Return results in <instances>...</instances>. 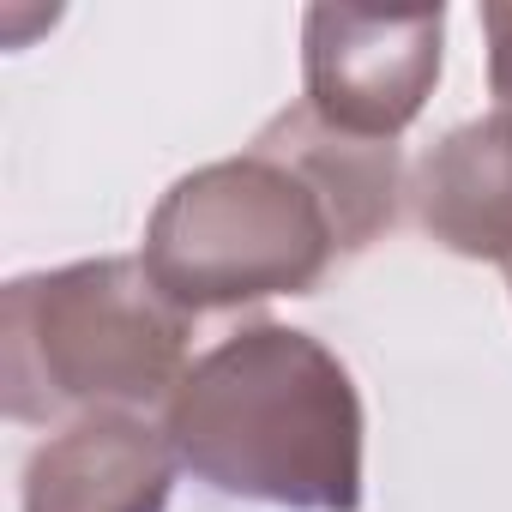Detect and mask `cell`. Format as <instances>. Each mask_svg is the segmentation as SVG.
<instances>
[{"mask_svg": "<svg viewBox=\"0 0 512 512\" xmlns=\"http://www.w3.org/2000/svg\"><path fill=\"white\" fill-rule=\"evenodd\" d=\"M482 37H488V91H494V109L512 115V7H482Z\"/></svg>", "mask_w": 512, "mask_h": 512, "instance_id": "obj_7", "label": "cell"}, {"mask_svg": "<svg viewBox=\"0 0 512 512\" xmlns=\"http://www.w3.org/2000/svg\"><path fill=\"white\" fill-rule=\"evenodd\" d=\"M175 446L133 410L55 428L25 464V512H163L175 494Z\"/></svg>", "mask_w": 512, "mask_h": 512, "instance_id": "obj_5", "label": "cell"}, {"mask_svg": "<svg viewBox=\"0 0 512 512\" xmlns=\"http://www.w3.org/2000/svg\"><path fill=\"white\" fill-rule=\"evenodd\" d=\"M446 7L374 13V7H308L302 19V85L308 115L344 139L398 145L440 85Z\"/></svg>", "mask_w": 512, "mask_h": 512, "instance_id": "obj_4", "label": "cell"}, {"mask_svg": "<svg viewBox=\"0 0 512 512\" xmlns=\"http://www.w3.org/2000/svg\"><path fill=\"white\" fill-rule=\"evenodd\" d=\"M163 434L211 494L362 512V392L314 332L260 320L211 344L169 392Z\"/></svg>", "mask_w": 512, "mask_h": 512, "instance_id": "obj_2", "label": "cell"}, {"mask_svg": "<svg viewBox=\"0 0 512 512\" xmlns=\"http://www.w3.org/2000/svg\"><path fill=\"white\" fill-rule=\"evenodd\" d=\"M398 145L344 139L302 109H284L241 157L181 175L151 223L139 266L193 320L272 296H308L332 266L392 223Z\"/></svg>", "mask_w": 512, "mask_h": 512, "instance_id": "obj_1", "label": "cell"}, {"mask_svg": "<svg viewBox=\"0 0 512 512\" xmlns=\"http://www.w3.org/2000/svg\"><path fill=\"white\" fill-rule=\"evenodd\" d=\"M187 368V314L139 260H79L0 290V392L13 422L139 416L169 404Z\"/></svg>", "mask_w": 512, "mask_h": 512, "instance_id": "obj_3", "label": "cell"}, {"mask_svg": "<svg viewBox=\"0 0 512 512\" xmlns=\"http://www.w3.org/2000/svg\"><path fill=\"white\" fill-rule=\"evenodd\" d=\"M416 223L458 260L512 266V115L452 127L410 175Z\"/></svg>", "mask_w": 512, "mask_h": 512, "instance_id": "obj_6", "label": "cell"}]
</instances>
